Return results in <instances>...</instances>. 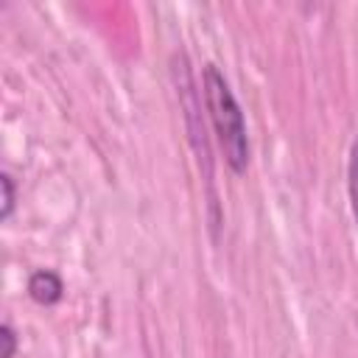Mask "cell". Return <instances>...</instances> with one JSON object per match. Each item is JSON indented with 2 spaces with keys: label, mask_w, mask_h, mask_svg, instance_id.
I'll return each instance as SVG.
<instances>
[{
  "label": "cell",
  "mask_w": 358,
  "mask_h": 358,
  "mask_svg": "<svg viewBox=\"0 0 358 358\" xmlns=\"http://www.w3.org/2000/svg\"><path fill=\"white\" fill-rule=\"evenodd\" d=\"M201 87H204V103L207 115L215 131V140L221 145L224 162L232 173H246L249 168V134H246V117L243 109L224 78V73L215 64H204L201 70Z\"/></svg>",
  "instance_id": "1"
},
{
  "label": "cell",
  "mask_w": 358,
  "mask_h": 358,
  "mask_svg": "<svg viewBox=\"0 0 358 358\" xmlns=\"http://www.w3.org/2000/svg\"><path fill=\"white\" fill-rule=\"evenodd\" d=\"M28 296L36 302V305H56L62 296H64V282L56 271L50 268H39L28 277Z\"/></svg>",
  "instance_id": "2"
},
{
  "label": "cell",
  "mask_w": 358,
  "mask_h": 358,
  "mask_svg": "<svg viewBox=\"0 0 358 358\" xmlns=\"http://www.w3.org/2000/svg\"><path fill=\"white\" fill-rule=\"evenodd\" d=\"M347 193H350V207H352V218L358 227V140H352L350 145V159H347Z\"/></svg>",
  "instance_id": "3"
},
{
  "label": "cell",
  "mask_w": 358,
  "mask_h": 358,
  "mask_svg": "<svg viewBox=\"0 0 358 358\" xmlns=\"http://www.w3.org/2000/svg\"><path fill=\"white\" fill-rule=\"evenodd\" d=\"M0 221L6 224L17 207V185L11 179V173H0Z\"/></svg>",
  "instance_id": "4"
},
{
  "label": "cell",
  "mask_w": 358,
  "mask_h": 358,
  "mask_svg": "<svg viewBox=\"0 0 358 358\" xmlns=\"http://www.w3.org/2000/svg\"><path fill=\"white\" fill-rule=\"evenodd\" d=\"M17 347H20V338H17L14 327L8 322H3L0 324V358H14Z\"/></svg>",
  "instance_id": "5"
}]
</instances>
